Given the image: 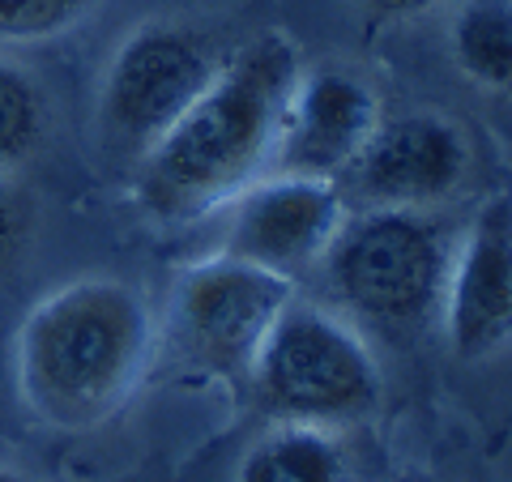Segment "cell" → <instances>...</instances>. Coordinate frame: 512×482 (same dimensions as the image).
<instances>
[{"label":"cell","instance_id":"2e32d148","mask_svg":"<svg viewBox=\"0 0 512 482\" xmlns=\"http://www.w3.org/2000/svg\"><path fill=\"white\" fill-rule=\"evenodd\" d=\"M367 13H376L384 22H402V18H419V13L444 5V0H363Z\"/></svg>","mask_w":512,"mask_h":482},{"label":"cell","instance_id":"5b68a950","mask_svg":"<svg viewBox=\"0 0 512 482\" xmlns=\"http://www.w3.org/2000/svg\"><path fill=\"white\" fill-rule=\"evenodd\" d=\"M231 52L184 22H146L111 56L99 90V141L111 158L141 163L218 77Z\"/></svg>","mask_w":512,"mask_h":482},{"label":"cell","instance_id":"ac0fdd59","mask_svg":"<svg viewBox=\"0 0 512 482\" xmlns=\"http://www.w3.org/2000/svg\"><path fill=\"white\" fill-rule=\"evenodd\" d=\"M5 384H9V350L0 342V393H5Z\"/></svg>","mask_w":512,"mask_h":482},{"label":"cell","instance_id":"6da1fadb","mask_svg":"<svg viewBox=\"0 0 512 482\" xmlns=\"http://www.w3.org/2000/svg\"><path fill=\"white\" fill-rule=\"evenodd\" d=\"M299 73L295 43L278 30L231 52L201 99L133 167L141 210L180 227L227 210L248 184L274 171Z\"/></svg>","mask_w":512,"mask_h":482},{"label":"cell","instance_id":"9a60e30c","mask_svg":"<svg viewBox=\"0 0 512 482\" xmlns=\"http://www.w3.org/2000/svg\"><path fill=\"white\" fill-rule=\"evenodd\" d=\"M18 239H22V214H18V205H13L9 188L0 184V265L18 252Z\"/></svg>","mask_w":512,"mask_h":482},{"label":"cell","instance_id":"52a82bcc","mask_svg":"<svg viewBox=\"0 0 512 482\" xmlns=\"http://www.w3.org/2000/svg\"><path fill=\"white\" fill-rule=\"evenodd\" d=\"M227 210V256L295 282L303 269H316L333 244L346 222V197L338 180L269 171Z\"/></svg>","mask_w":512,"mask_h":482},{"label":"cell","instance_id":"8992f818","mask_svg":"<svg viewBox=\"0 0 512 482\" xmlns=\"http://www.w3.org/2000/svg\"><path fill=\"white\" fill-rule=\"evenodd\" d=\"M295 299V282L235 256H214L180 273L171 295V342L184 363L214 376H248L274 320Z\"/></svg>","mask_w":512,"mask_h":482},{"label":"cell","instance_id":"9c48e42d","mask_svg":"<svg viewBox=\"0 0 512 482\" xmlns=\"http://www.w3.org/2000/svg\"><path fill=\"white\" fill-rule=\"evenodd\" d=\"M384 120L376 90L350 69H312L299 73L291 107L282 120V141L274 171L338 180L367 146Z\"/></svg>","mask_w":512,"mask_h":482},{"label":"cell","instance_id":"5bb4252c","mask_svg":"<svg viewBox=\"0 0 512 482\" xmlns=\"http://www.w3.org/2000/svg\"><path fill=\"white\" fill-rule=\"evenodd\" d=\"M103 0H0V43H43L86 22Z\"/></svg>","mask_w":512,"mask_h":482},{"label":"cell","instance_id":"e0dca14e","mask_svg":"<svg viewBox=\"0 0 512 482\" xmlns=\"http://www.w3.org/2000/svg\"><path fill=\"white\" fill-rule=\"evenodd\" d=\"M0 482H39V478H30L22 470H13V465H0Z\"/></svg>","mask_w":512,"mask_h":482},{"label":"cell","instance_id":"7a4b0ae2","mask_svg":"<svg viewBox=\"0 0 512 482\" xmlns=\"http://www.w3.org/2000/svg\"><path fill=\"white\" fill-rule=\"evenodd\" d=\"M154 359V312L124 278H77L43 295L13 333L9 380L56 431L103 427Z\"/></svg>","mask_w":512,"mask_h":482},{"label":"cell","instance_id":"7c38bea8","mask_svg":"<svg viewBox=\"0 0 512 482\" xmlns=\"http://www.w3.org/2000/svg\"><path fill=\"white\" fill-rule=\"evenodd\" d=\"M448 52L478 90L512 94V0H461Z\"/></svg>","mask_w":512,"mask_h":482},{"label":"cell","instance_id":"3957f363","mask_svg":"<svg viewBox=\"0 0 512 482\" xmlns=\"http://www.w3.org/2000/svg\"><path fill=\"white\" fill-rule=\"evenodd\" d=\"M453 235L427 210L346 214L320 256V278L342 312L389 337H414L444 312Z\"/></svg>","mask_w":512,"mask_h":482},{"label":"cell","instance_id":"8fae6325","mask_svg":"<svg viewBox=\"0 0 512 482\" xmlns=\"http://www.w3.org/2000/svg\"><path fill=\"white\" fill-rule=\"evenodd\" d=\"M235 482H355V465L333 427L278 423L244 453Z\"/></svg>","mask_w":512,"mask_h":482},{"label":"cell","instance_id":"4fadbf2b","mask_svg":"<svg viewBox=\"0 0 512 482\" xmlns=\"http://www.w3.org/2000/svg\"><path fill=\"white\" fill-rule=\"evenodd\" d=\"M47 137V99L18 64L0 60V180L22 171Z\"/></svg>","mask_w":512,"mask_h":482},{"label":"cell","instance_id":"ba28073f","mask_svg":"<svg viewBox=\"0 0 512 482\" xmlns=\"http://www.w3.org/2000/svg\"><path fill=\"white\" fill-rule=\"evenodd\" d=\"M346 175L367 210H431L466 184L470 141L448 116L410 111L380 120Z\"/></svg>","mask_w":512,"mask_h":482},{"label":"cell","instance_id":"30bf717a","mask_svg":"<svg viewBox=\"0 0 512 482\" xmlns=\"http://www.w3.org/2000/svg\"><path fill=\"white\" fill-rule=\"evenodd\" d=\"M440 320L461 359L512 342V197L487 201L453 248Z\"/></svg>","mask_w":512,"mask_h":482},{"label":"cell","instance_id":"277c9868","mask_svg":"<svg viewBox=\"0 0 512 482\" xmlns=\"http://www.w3.org/2000/svg\"><path fill=\"white\" fill-rule=\"evenodd\" d=\"M256 401L278 423L342 427L376 410L380 367L350 320L291 299L248 367Z\"/></svg>","mask_w":512,"mask_h":482}]
</instances>
